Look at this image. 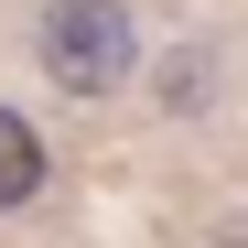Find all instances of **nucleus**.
Here are the masks:
<instances>
[{
  "instance_id": "1",
  "label": "nucleus",
  "mask_w": 248,
  "mask_h": 248,
  "mask_svg": "<svg viewBox=\"0 0 248 248\" xmlns=\"http://www.w3.org/2000/svg\"><path fill=\"white\" fill-rule=\"evenodd\" d=\"M130 65H140L130 0H54V11H44V76L65 97H119Z\"/></svg>"
},
{
  "instance_id": "2",
  "label": "nucleus",
  "mask_w": 248,
  "mask_h": 248,
  "mask_svg": "<svg viewBox=\"0 0 248 248\" xmlns=\"http://www.w3.org/2000/svg\"><path fill=\"white\" fill-rule=\"evenodd\" d=\"M44 194V140H32V119L0 108V205H32Z\"/></svg>"
},
{
  "instance_id": "3",
  "label": "nucleus",
  "mask_w": 248,
  "mask_h": 248,
  "mask_svg": "<svg viewBox=\"0 0 248 248\" xmlns=\"http://www.w3.org/2000/svg\"><path fill=\"white\" fill-rule=\"evenodd\" d=\"M162 108H173V119H194V108H205V54H173V76H162Z\"/></svg>"
}]
</instances>
